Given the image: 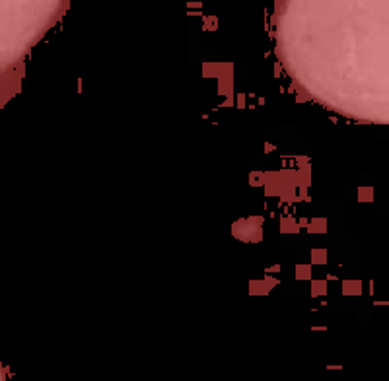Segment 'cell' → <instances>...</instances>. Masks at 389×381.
I'll return each mask as SVG.
<instances>
[{"label":"cell","mask_w":389,"mask_h":381,"mask_svg":"<svg viewBox=\"0 0 389 381\" xmlns=\"http://www.w3.org/2000/svg\"><path fill=\"white\" fill-rule=\"evenodd\" d=\"M68 0H0V58H18L49 31Z\"/></svg>","instance_id":"6da1fadb"},{"label":"cell","mask_w":389,"mask_h":381,"mask_svg":"<svg viewBox=\"0 0 389 381\" xmlns=\"http://www.w3.org/2000/svg\"><path fill=\"white\" fill-rule=\"evenodd\" d=\"M6 375H4V367H2V362H0V381L4 380Z\"/></svg>","instance_id":"7a4b0ae2"}]
</instances>
